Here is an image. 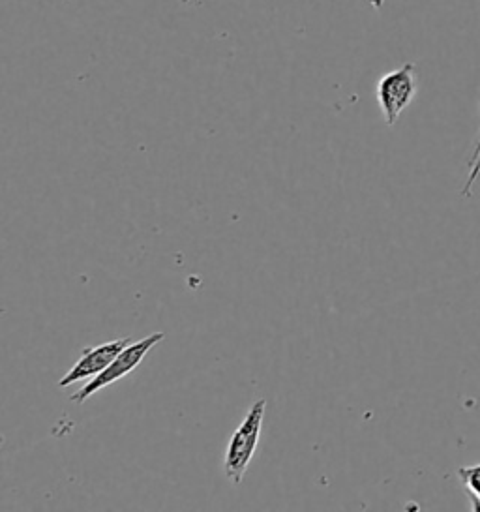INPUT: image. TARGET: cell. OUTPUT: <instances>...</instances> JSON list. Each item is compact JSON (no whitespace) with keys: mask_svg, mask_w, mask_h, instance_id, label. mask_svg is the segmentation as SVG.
Returning <instances> with one entry per match:
<instances>
[{"mask_svg":"<svg viewBox=\"0 0 480 512\" xmlns=\"http://www.w3.org/2000/svg\"><path fill=\"white\" fill-rule=\"evenodd\" d=\"M265 407H267L265 400L254 402V406L250 407L248 415L244 417V421L227 445L224 471L227 479L233 484L242 482L246 475V469L254 458L255 449L259 445V437H261L263 419H265Z\"/></svg>","mask_w":480,"mask_h":512,"instance_id":"1","label":"cell"},{"mask_svg":"<svg viewBox=\"0 0 480 512\" xmlns=\"http://www.w3.org/2000/svg\"><path fill=\"white\" fill-rule=\"evenodd\" d=\"M164 338V332H154V334H150V336L139 340V342L128 344L105 370H102L98 376L92 377L89 385H85L81 391L75 392L70 400L75 402V404H83V402L89 400L92 394L102 391L107 385L119 381V379L128 376V374H132L135 368L141 364V361L149 355L150 349L158 346Z\"/></svg>","mask_w":480,"mask_h":512,"instance_id":"2","label":"cell"},{"mask_svg":"<svg viewBox=\"0 0 480 512\" xmlns=\"http://www.w3.org/2000/svg\"><path fill=\"white\" fill-rule=\"evenodd\" d=\"M417 94L415 64L409 62L402 68L389 72L377 83V102L383 111L385 122L392 126L400 119L405 107L413 102Z\"/></svg>","mask_w":480,"mask_h":512,"instance_id":"3","label":"cell"},{"mask_svg":"<svg viewBox=\"0 0 480 512\" xmlns=\"http://www.w3.org/2000/svg\"><path fill=\"white\" fill-rule=\"evenodd\" d=\"M128 344H132L130 336L107 342V344L98 347H85L81 359L75 362L74 368L60 379L59 387L64 389V387H70L81 379L98 376Z\"/></svg>","mask_w":480,"mask_h":512,"instance_id":"4","label":"cell"},{"mask_svg":"<svg viewBox=\"0 0 480 512\" xmlns=\"http://www.w3.org/2000/svg\"><path fill=\"white\" fill-rule=\"evenodd\" d=\"M458 475L473 497V511H480V464L479 466L460 467Z\"/></svg>","mask_w":480,"mask_h":512,"instance_id":"5","label":"cell"},{"mask_svg":"<svg viewBox=\"0 0 480 512\" xmlns=\"http://www.w3.org/2000/svg\"><path fill=\"white\" fill-rule=\"evenodd\" d=\"M370 4L374 6L375 10H381V8H383V0H370Z\"/></svg>","mask_w":480,"mask_h":512,"instance_id":"6","label":"cell"}]
</instances>
